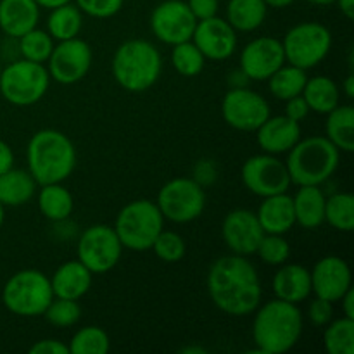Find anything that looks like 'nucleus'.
Masks as SVG:
<instances>
[{
	"mask_svg": "<svg viewBox=\"0 0 354 354\" xmlns=\"http://www.w3.org/2000/svg\"><path fill=\"white\" fill-rule=\"evenodd\" d=\"M14 168V152L7 142L0 140V175Z\"/></svg>",
	"mask_w": 354,
	"mask_h": 354,
	"instance_id": "de8ad7c7",
	"label": "nucleus"
},
{
	"mask_svg": "<svg viewBox=\"0 0 354 354\" xmlns=\"http://www.w3.org/2000/svg\"><path fill=\"white\" fill-rule=\"evenodd\" d=\"M272 289L277 299L299 304L311 296V272L303 265H280L273 275Z\"/></svg>",
	"mask_w": 354,
	"mask_h": 354,
	"instance_id": "412c9836",
	"label": "nucleus"
},
{
	"mask_svg": "<svg viewBox=\"0 0 354 354\" xmlns=\"http://www.w3.org/2000/svg\"><path fill=\"white\" fill-rule=\"evenodd\" d=\"M124 0H75V6L83 14L95 19H107L113 17L123 9Z\"/></svg>",
	"mask_w": 354,
	"mask_h": 354,
	"instance_id": "a19ab883",
	"label": "nucleus"
},
{
	"mask_svg": "<svg viewBox=\"0 0 354 354\" xmlns=\"http://www.w3.org/2000/svg\"><path fill=\"white\" fill-rule=\"evenodd\" d=\"M76 254L78 261L83 263L92 275H104L120 263L123 245L113 227L93 225L80 235Z\"/></svg>",
	"mask_w": 354,
	"mask_h": 354,
	"instance_id": "9b49d317",
	"label": "nucleus"
},
{
	"mask_svg": "<svg viewBox=\"0 0 354 354\" xmlns=\"http://www.w3.org/2000/svg\"><path fill=\"white\" fill-rule=\"evenodd\" d=\"M187 6L192 10L197 21H203L207 19V17L216 16L220 2L218 0H187Z\"/></svg>",
	"mask_w": 354,
	"mask_h": 354,
	"instance_id": "37998d69",
	"label": "nucleus"
},
{
	"mask_svg": "<svg viewBox=\"0 0 354 354\" xmlns=\"http://www.w3.org/2000/svg\"><path fill=\"white\" fill-rule=\"evenodd\" d=\"M306 2L315 3V6H330V3H335V0H306Z\"/></svg>",
	"mask_w": 354,
	"mask_h": 354,
	"instance_id": "4d7b16f0",
	"label": "nucleus"
},
{
	"mask_svg": "<svg viewBox=\"0 0 354 354\" xmlns=\"http://www.w3.org/2000/svg\"><path fill=\"white\" fill-rule=\"evenodd\" d=\"M28 171L37 185L62 183L76 168V149L68 135L45 128L30 138L26 147Z\"/></svg>",
	"mask_w": 354,
	"mask_h": 354,
	"instance_id": "7ed1b4c3",
	"label": "nucleus"
},
{
	"mask_svg": "<svg viewBox=\"0 0 354 354\" xmlns=\"http://www.w3.org/2000/svg\"><path fill=\"white\" fill-rule=\"evenodd\" d=\"M252 322V341L258 353L282 354L290 351L303 335V313L297 304L272 299L256 308Z\"/></svg>",
	"mask_w": 354,
	"mask_h": 354,
	"instance_id": "f03ea898",
	"label": "nucleus"
},
{
	"mask_svg": "<svg viewBox=\"0 0 354 354\" xmlns=\"http://www.w3.org/2000/svg\"><path fill=\"white\" fill-rule=\"evenodd\" d=\"M258 144L266 154H286L301 140V127L283 116H272L258 128Z\"/></svg>",
	"mask_w": 354,
	"mask_h": 354,
	"instance_id": "aec40b11",
	"label": "nucleus"
},
{
	"mask_svg": "<svg viewBox=\"0 0 354 354\" xmlns=\"http://www.w3.org/2000/svg\"><path fill=\"white\" fill-rule=\"evenodd\" d=\"M41 317H44L52 327L69 328L73 327V325L78 324V320L82 318V308H80L78 301L54 297Z\"/></svg>",
	"mask_w": 354,
	"mask_h": 354,
	"instance_id": "4c0bfd02",
	"label": "nucleus"
},
{
	"mask_svg": "<svg viewBox=\"0 0 354 354\" xmlns=\"http://www.w3.org/2000/svg\"><path fill=\"white\" fill-rule=\"evenodd\" d=\"M308 114H310V107H308L303 95H296L292 99L286 100V116L289 120L301 123L303 120H306Z\"/></svg>",
	"mask_w": 354,
	"mask_h": 354,
	"instance_id": "c03bdc74",
	"label": "nucleus"
},
{
	"mask_svg": "<svg viewBox=\"0 0 354 354\" xmlns=\"http://www.w3.org/2000/svg\"><path fill=\"white\" fill-rule=\"evenodd\" d=\"M92 61L90 45L76 37L54 45V50L47 61V71L54 82L61 85H75L88 75Z\"/></svg>",
	"mask_w": 354,
	"mask_h": 354,
	"instance_id": "4468645a",
	"label": "nucleus"
},
{
	"mask_svg": "<svg viewBox=\"0 0 354 354\" xmlns=\"http://www.w3.org/2000/svg\"><path fill=\"white\" fill-rule=\"evenodd\" d=\"M207 292L214 306L230 317H248L261 304V280L245 256H221L207 272Z\"/></svg>",
	"mask_w": 354,
	"mask_h": 354,
	"instance_id": "f257e3e1",
	"label": "nucleus"
},
{
	"mask_svg": "<svg viewBox=\"0 0 354 354\" xmlns=\"http://www.w3.org/2000/svg\"><path fill=\"white\" fill-rule=\"evenodd\" d=\"M69 354H106L111 339L100 327H83L69 341Z\"/></svg>",
	"mask_w": 354,
	"mask_h": 354,
	"instance_id": "c9c22d12",
	"label": "nucleus"
},
{
	"mask_svg": "<svg viewBox=\"0 0 354 354\" xmlns=\"http://www.w3.org/2000/svg\"><path fill=\"white\" fill-rule=\"evenodd\" d=\"M171 64L178 75L185 76V78H192V76H197L203 71L204 64H206V57L201 54L196 44L189 40L173 45Z\"/></svg>",
	"mask_w": 354,
	"mask_h": 354,
	"instance_id": "e433bc0d",
	"label": "nucleus"
},
{
	"mask_svg": "<svg viewBox=\"0 0 354 354\" xmlns=\"http://www.w3.org/2000/svg\"><path fill=\"white\" fill-rule=\"evenodd\" d=\"M339 301L342 303V311H344V317L353 318L354 320V290H353V287Z\"/></svg>",
	"mask_w": 354,
	"mask_h": 354,
	"instance_id": "09e8293b",
	"label": "nucleus"
},
{
	"mask_svg": "<svg viewBox=\"0 0 354 354\" xmlns=\"http://www.w3.org/2000/svg\"><path fill=\"white\" fill-rule=\"evenodd\" d=\"M194 175H196L194 180L201 187L211 185L214 182V178H216V168H214V165L211 161H199L196 169H194Z\"/></svg>",
	"mask_w": 354,
	"mask_h": 354,
	"instance_id": "49530a36",
	"label": "nucleus"
},
{
	"mask_svg": "<svg viewBox=\"0 0 354 354\" xmlns=\"http://www.w3.org/2000/svg\"><path fill=\"white\" fill-rule=\"evenodd\" d=\"M241 176L245 189L261 199L287 192L292 185L286 162L266 152L249 158L242 166Z\"/></svg>",
	"mask_w": 354,
	"mask_h": 354,
	"instance_id": "ddd939ff",
	"label": "nucleus"
},
{
	"mask_svg": "<svg viewBox=\"0 0 354 354\" xmlns=\"http://www.w3.org/2000/svg\"><path fill=\"white\" fill-rule=\"evenodd\" d=\"M282 47L286 62L308 71L328 55L332 48V33L325 24L306 21L287 31Z\"/></svg>",
	"mask_w": 354,
	"mask_h": 354,
	"instance_id": "1a4fd4ad",
	"label": "nucleus"
},
{
	"mask_svg": "<svg viewBox=\"0 0 354 354\" xmlns=\"http://www.w3.org/2000/svg\"><path fill=\"white\" fill-rule=\"evenodd\" d=\"M197 19L183 0H165L151 14V30L159 41L176 45L192 40Z\"/></svg>",
	"mask_w": 354,
	"mask_h": 354,
	"instance_id": "2eb2a0df",
	"label": "nucleus"
},
{
	"mask_svg": "<svg viewBox=\"0 0 354 354\" xmlns=\"http://www.w3.org/2000/svg\"><path fill=\"white\" fill-rule=\"evenodd\" d=\"M156 204L165 220L180 225L190 223L203 214L206 192L194 178H173L161 187Z\"/></svg>",
	"mask_w": 354,
	"mask_h": 354,
	"instance_id": "9d476101",
	"label": "nucleus"
},
{
	"mask_svg": "<svg viewBox=\"0 0 354 354\" xmlns=\"http://www.w3.org/2000/svg\"><path fill=\"white\" fill-rule=\"evenodd\" d=\"M325 197L320 185H301L292 197L296 225L313 230L325 223Z\"/></svg>",
	"mask_w": 354,
	"mask_h": 354,
	"instance_id": "393cba45",
	"label": "nucleus"
},
{
	"mask_svg": "<svg viewBox=\"0 0 354 354\" xmlns=\"http://www.w3.org/2000/svg\"><path fill=\"white\" fill-rule=\"evenodd\" d=\"M283 64L286 54L282 40L279 38L258 37L249 41L241 52V69L254 82H266Z\"/></svg>",
	"mask_w": 354,
	"mask_h": 354,
	"instance_id": "dca6fc26",
	"label": "nucleus"
},
{
	"mask_svg": "<svg viewBox=\"0 0 354 354\" xmlns=\"http://www.w3.org/2000/svg\"><path fill=\"white\" fill-rule=\"evenodd\" d=\"M3 220H6V206H3V204L0 203V228H2Z\"/></svg>",
	"mask_w": 354,
	"mask_h": 354,
	"instance_id": "13d9d810",
	"label": "nucleus"
},
{
	"mask_svg": "<svg viewBox=\"0 0 354 354\" xmlns=\"http://www.w3.org/2000/svg\"><path fill=\"white\" fill-rule=\"evenodd\" d=\"M50 85L47 66L26 59L12 61L0 71V93L9 104L28 107L40 102Z\"/></svg>",
	"mask_w": 354,
	"mask_h": 354,
	"instance_id": "6e6552de",
	"label": "nucleus"
},
{
	"mask_svg": "<svg viewBox=\"0 0 354 354\" xmlns=\"http://www.w3.org/2000/svg\"><path fill=\"white\" fill-rule=\"evenodd\" d=\"M0 71H2V64H0Z\"/></svg>",
	"mask_w": 354,
	"mask_h": 354,
	"instance_id": "bf43d9fd",
	"label": "nucleus"
},
{
	"mask_svg": "<svg viewBox=\"0 0 354 354\" xmlns=\"http://www.w3.org/2000/svg\"><path fill=\"white\" fill-rule=\"evenodd\" d=\"M151 249L154 251V254L165 263L182 261V259L185 258L187 252V245L185 241L182 239V235H178L176 232L171 230H165V228L159 232V235L156 237Z\"/></svg>",
	"mask_w": 354,
	"mask_h": 354,
	"instance_id": "58836bf2",
	"label": "nucleus"
},
{
	"mask_svg": "<svg viewBox=\"0 0 354 354\" xmlns=\"http://www.w3.org/2000/svg\"><path fill=\"white\" fill-rule=\"evenodd\" d=\"M248 82L249 78L245 76V73L242 71V69H237V71H234L228 76V83L232 85L230 88H242V86H248Z\"/></svg>",
	"mask_w": 354,
	"mask_h": 354,
	"instance_id": "8fccbe9b",
	"label": "nucleus"
},
{
	"mask_svg": "<svg viewBox=\"0 0 354 354\" xmlns=\"http://www.w3.org/2000/svg\"><path fill=\"white\" fill-rule=\"evenodd\" d=\"M325 137L341 152L354 151V109L351 106H337L327 113Z\"/></svg>",
	"mask_w": 354,
	"mask_h": 354,
	"instance_id": "c756f323",
	"label": "nucleus"
},
{
	"mask_svg": "<svg viewBox=\"0 0 354 354\" xmlns=\"http://www.w3.org/2000/svg\"><path fill=\"white\" fill-rule=\"evenodd\" d=\"M113 78L127 92L140 93L156 85L162 71V59L151 41L128 40L116 48L111 62Z\"/></svg>",
	"mask_w": 354,
	"mask_h": 354,
	"instance_id": "20e7f679",
	"label": "nucleus"
},
{
	"mask_svg": "<svg viewBox=\"0 0 354 354\" xmlns=\"http://www.w3.org/2000/svg\"><path fill=\"white\" fill-rule=\"evenodd\" d=\"M335 2L348 19H354V0H335Z\"/></svg>",
	"mask_w": 354,
	"mask_h": 354,
	"instance_id": "3c124183",
	"label": "nucleus"
},
{
	"mask_svg": "<svg viewBox=\"0 0 354 354\" xmlns=\"http://www.w3.org/2000/svg\"><path fill=\"white\" fill-rule=\"evenodd\" d=\"M268 6L265 0H230L227 3V21L235 31H254L265 23Z\"/></svg>",
	"mask_w": 354,
	"mask_h": 354,
	"instance_id": "c85d7f7f",
	"label": "nucleus"
},
{
	"mask_svg": "<svg viewBox=\"0 0 354 354\" xmlns=\"http://www.w3.org/2000/svg\"><path fill=\"white\" fill-rule=\"evenodd\" d=\"M324 344L328 354H354V320L342 317L325 325Z\"/></svg>",
	"mask_w": 354,
	"mask_h": 354,
	"instance_id": "72a5a7b5",
	"label": "nucleus"
},
{
	"mask_svg": "<svg viewBox=\"0 0 354 354\" xmlns=\"http://www.w3.org/2000/svg\"><path fill=\"white\" fill-rule=\"evenodd\" d=\"M192 41L201 54L211 61H225L237 50V31L223 17H207L197 21Z\"/></svg>",
	"mask_w": 354,
	"mask_h": 354,
	"instance_id": "f3484780",
	"label": "nucleus"
},
{
	"mask_svg": "<svg viewBox=\"0 0 354 354\" xmlns=\"http://www.w3.org/2000/svg\"><path fill=\"white\" fill-rule=\"evenodd\" d=\"M344 92H346V95L349 97V99H353V97H354V76H353V73H349L348 78H346Z\"/></svg>",
	"mask_w": 354,
	"mask_h": 354,
	"instance_id": "5fc2aeb1",
	"label": "nucleus"
},
{
	"mask_svg": "<svg viewBox=\"0 0 354 354\" xmlns=\"http://www.w3.org/2000/svg\"><path fill=\"white\" fill-rule=\"evenodd\" d=\"M287 171L294 185H322L339 168L341 151L327 137L299 140L287 152Z\"/></svg>",
	"mask_w": 354,
	"mask_h": 354,
	"instance_id": "39448f33",
	"label": "nucleus"
},
{
	"mask_svg": "<svg viewBox=\"0 0 354 354\" xmlns=\"http://www.w3.org/2000/svg\"><path fill=\"white\" fill-rule=\"evenodd\" d=\"M54 299L50 279L40 270L14 273L2 289V303L16 317H41Z\"/></svg>",
	"mask_w": 354,
	"mask_h": 354,
	"instance_id": "0eeeda50",
	"label": "nucleus"
},
{
	"mask_svg": "<svg viewBox=\"0 0 354 354\" xmlns=\"http://www.w3.org/2000/svg\"><path fill=\"white\" fill-rule=\"evenodd\" d=\"M83 26V12L75 3H64L50 9L47 17V31L54 40L64 41L76 38Z\"/></svg>",
	"mask_w": 354,
	"mask_h": 354,
	"instance_id": "7c9ffc66",
	"label": "nucleus"
},
{
	"mask_svg": "<svg viewBox=\"0 0 354 354\" xmlns=\"http://www.w3.org/2000/svg\"><path fill=\"white\" fill-rule=\"evenodd\" d=\"M256 216L265 234L286 235L296 225L292 197L287 192L263 197Z\"/></svg>",
	"mask_w": 354,
	"mask_h": 354,
	"instance_id": "4be33fe9",
	"label": "nucleus"
},
{
	"mask_svg": "<svg viewBox=\"0 0 354 354\" xmlns=\"http://www.w3.org/2000/svg\"><path fill=\"white\" fill-rule=\"evenodd\" d=\"M17 41H19L17 48H19L21 57L31 62L45 64L54 50V38L48 35V31L38 30V28L24 33L23 37L17 38Z\"/></svg>",
	"mask_w": 354,
	"mask_h": 354,
	"instance_id": "f704fd0d",
	"label": "nucleus"
},
{
	"mask_svg": "<svg viewBox=\"0 0 354 354\" xmlns=\"http://www.w3.org/2000/svg\"><path fill=\"white\" fill-rule=\"evenodd\" d=\"M311 272V292L330 303H339L353 287V273L348 261L339 256H325Z\"/></svg>",
	"mask_w": 354,
	"mask_h": 354,
	"instance_id": "a211bd4d",
	"label": "nucleus"
},
{
	"mask_svg": "<svg viewBox=\"0 0 354 354\" xmlns=\"http://www.w3.org/2000/svg\"><path fill=\"white\" fill-rule=\"evenodd\" d=\"M92 279V272L83 263H80L78 259L66 261L52 275V292H54V297L78 301L90 290Z\"/></svg>",
	"mask_w": 354,
	"mask_h": 354,
	"instance_id": "b1692460",
	"label": "nucleus"
},
{
	"mask_svg": "<svg viewBox=\"0 0 354 354\" xmlns=\"http://www.w3.org/2000/svg\"><path fill=\"white\" fill-rule=\"evenodd\" d=\"M325 221L339 232H353L354 197L349 192H337L325 201Z\"/></svg>",
	"mask_w": 354,
	"mask_h": 354,
	"instance_id": "473e14b6",
	"label": "nucleus"
},
{
	"mask_svg": "<svg viewBox=\"0 0 354 354\" xmlns=\"http://www.w3.org/2000/svg\"><path fill=\"white\" fill-rule=\"evenodd\" d=\"M306 80L308 75L304 69L286 62L266 82H268L270 92H272L273 97L280 100H289L303 93Z\"/></svg>",
	"mask_w": 354,
	"mask_h": 354,
	"instance_id": "2f4dec72",
	"label": "nucleus"
},
{
	"mask_svg": "<svg viewBox=\"0 0 354 354\" xmlns=\"http://www.w3.org/2000/svg\"><path fill=\"white\" fill-rule=\"evenodd\" d=\"M38 209L48 221L61 223L71 216L75 209V199L62 183L40 185L38 192Z\"/></svg>",
	"mask_w": 354,
	"mask_h": 354,
	"instance_id": "bb28decb",
	"label": "nucleus"
},
{
	"mask_svg": "<svg viewBox=\"0 0 354 354\" xmlns=\"http://www.w3.org/2000/svg\"><path fill=\"white\" fill-rule=\"evenodd\" d=\"M332 317H334V303L315 296V299L308 306V318L311 324L317 327H325L332 320Z\"/></svg>",
	"mask_w": 354,
	"mask_h": 354,
	"instance_id": "79ce46f5",
	"label": "nucleus"
},
{
	"mask_svg": "<svg viewBox=\"0 0 354 354\" xmlns=\"http://www.w3.org/2000/svg\"><path fill=\"white\" fill-rule=\"evenodd\" d=\"M270 104L254 90L230 88L221 102V116L228 127L241 131H256L270 118Z\"/></svg>",
	"mask_w": 354,
	"mask_h": 354,
	"instance_id": "f8f14e48",
	"label": "nucleus"
},
{
	"mask_svg": "<svg viewBox=\"0 0 354 354\" xmlns=\"http://www.w3.org/2000/svg\"><path fill=\"white\" fill-rule=\"evenodd\" d=\"M37 192V182L28 169L10 168L0 175V203L3 206L17 207L30 203Z\"/></svg>",
	"mask_w": 354,
	"mask_h": 354,
	"instance_id": "a878e982",
	"label": "nucleus"
},
{
	"mask_svg": "<svg viewBox=\"0 0 354 354\" xmlns=\"http://www.w3.org/2000/svg\"><path fill=\"white\" fill-rule=\"evenodd\" d=\"M301 95L306 100L310 111H315L318 114L330 113L332 109L339 106V99H341L337 83L328 76L308 78Z\"/></svg>",
	"mask_w": 354,
	"mask_h": 354,
	"instance_id": "cd10ccee",
	"label": "nucleus"
},
{
	"mask_svg": "<svg viewBox=\"0 0 354 354\" xmlns=\"http://www.w3.org/2000/svg\"><path fill=\"white\" fill-rule=\"evenodd\" d=\"M113 228L123 249L144 252L152 248L159 232L165 228V218L154 201L138 199L128 203L118 213Z\"/></svg>",
	"mask_w": 354,
	"mask_h": 354,
	"instance_id": "423d86ee",
	"label": "nucleus"
},
{
	"mask_svg": "<svg viewBox=\"0 0 354 354\" xmlns=\"http://www.w3.org/2000/svg\"><path fill=\"white\" fill-rule=\"evenodd\" d=\"M40 7L35 0H0V30L10 38H19L37 28Z\"/></svg>",
	"mask_w": 354,
	"mask_h": 354,
	"instance_id": "5701e85b",
	"label": "nucleus"
},
{
	"mask_svg": "<svg viewBox=\"0 0 354 354\" xmlns=\"http://www.w3.org/2000/svg\"><path fill=\"white\" fill-rule=\"evenodd\" d=\"M256 254L259 256L263 263L272 266H280L287 263L290 256V244L283 239V235L265 234L259 241Z\"/></svg>",
	"mask_w": 354,
	"mask_h": 354,
	"instance_id": "ea45409f",
	"label": "nucleus"
},
{
	"mask_svg": "<svg viewBox=\"0 0 354 354\" xmlns=\"http://www.w3.org/2000/svg\"><path fill=\"white\" fill-rule=\"evenodd\" d=\"M261 225L256 213L249 209H234L225 216L221 225V237L232 254L251 256L256 254L259 241L263 239Z\"/></svg>",
	"mask_w": 354,
	"mask_h": 354,
	"instance_id": "6ab92c4d",
	"label": "nucleus"
},
{
	"mask_svg": "<svg viewBox=\"0 0 354 354\" xmlns=\"http://www.w3.org/2000/svg\"><path fill=\"white\" fill-rule=\"evenodd\" d=\"M296 0H265V3L268 7H273V9H283V7H289Z\"/></svg>",
	"mask_w": 354,
	"mask_h": 354,
	"instance_id": "864d4df0",
	"label": "nucleus"
},
{
	"mask_svg": "<svg viewBox=\"0 0 354 354\" xmlns=\"http://www.w3.org/2000/svg\"><path fill=\"white\" fill-rule=\"evenodd\" d=\"M180 353H183V354H204L207 351L204 348H183Z\"/></svg>",
	"mask_w": 354,
	"mask_h": 354,
	"instance_id": "6e6d98bb",
	"label": "nucleus"
},
{
	"mask_svg": "<svg viewBox=\"0 0 354 354\" xmlns=\"http://www.w3.org/2000/svg\"><path fill=\"white\" fill-rule=\"evenodd\" d=\"M35 2L38 3V7L40 9H55V7L59 6H64V3H69L71 0H35Z\"/></svg>",
	"mask_w": 354,
	"mask_h": 354,
	"instance_id": "603ef678",
	"label": "nucleus"
},
{
	"mask_svg": "<svg viewBox=\"0 0 354 354\" xmlns=\"http://www.w3.org/2000/svg\"><path fill=\"white\" fill-rule=\"evenodd\" d=\"M30 354H69V348L57 339H44L31 346Z\"/></svg>",
	"mask_w": 354,
	"mask_h": 354,
	"instance_id": "a18cd8bd",
	"label": "nucleus"
}]
</instances>
